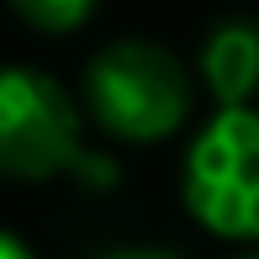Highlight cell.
Returning <instances> with one entry per match:
<instances>
[{
	"label": "cell",
	"mask_w": 259,
	"mask_h": 259,
	"mask_svg": "<svg viewBox=\"0 0 259 259\" xmlns=\"http://www.w3.org/2000/svg\"><path fill=\"white\" fill-rule=\"evenodd\" d=\"M201 79L217 106H254L259 96V21H217L201 42Z\"/></svg>",
	"instance_id": "obj_4"
},
{
	"label": "cell",
	"mask_w": 259,
	"mask_h": 259,
	"mask_svg": "<svg viewBox=\"0 0 259 259\" xmlns=\"http://www.w3.org/2000/svg\"><path fill=\"white\" fill-rule=\"evenodd\" d=\"M85 111L116 143H164L191 116V74L148 37H122L85 64Z\"/></svg>",
	"instance_id": "obj_1"
},
{
	"label": "cell",
	"mask_w": 259,
	"mask_h": 259,
	"mask_svg": "<svg viewBox=\"0 0 259 259\" xmlns=\"http://www.w3.org/2000/svg\"><path fill=\"white\" fill-rule=\"evenodd\" d=\"M233 259H259V243H249V249H243V254H233Z\"/></svg>",
	"instance_id": "obj_8"
},
{
	"label": "cell",
	"mask_w": 259,
	"mask_h": 259,
	"mask_svg": "<svg viewBox=\"0 0 259 259\" xmlns=\"http://www.w3.org/2000/svg\"><path fill=\"white\" fill-rule=\"evenodd\" d=\"M85 159L79 106L53 74L27 64L0 69V175L6 180H58Z\"/></svg>",
	"instance_id": "obj_3"
},
{
	"label": "cell",
	"mask_w": 259,
	"mask_h": 259,
	"mask_svg": "<svg viewBox=\"0 0 259 259\" xmlns=\"http://www.w3.org/2000/svg\"><path fill=\"white\" fill-rule=\"evenodd\" d=\"M101 259H175V254H164V249H111Z\"/></svg>",
	"instance_id": "obj_7"
},
{
	"label": "cell",
	"mask_w": 259,
	"mask_h": 259,
	"mask_svg": "<svg viewBox=\"0 0 259 259\" xmlns=\"http://www.w3.org/2000/svg\"><path fill=\"white\" fill-rule=\"evenodd\" d=\"M0 259H37V254H32L27 243L16 238V233H6V228H0Z\"/></svg>",
	"instance_id": "obj_6"
},
{
	"label": "cell",
	"mask_w": 259,
	"mask_h": 259,
	"mask_svg": "<svg viewBox=\"0 0 259 259\" xmlns=\"http://www.w3.org/2000/svg\"><path fill=\"white\" fill-rule=\"evenodd\" d=\"M32 32H48V37H64V32H79L90 16H96L101 0H6Z\"/></svg>",
	"instance_id": "obj_5"
},
{
	"label": "cell",
	"mask_w": 259,
	"mask_h": 259,
	"mask_svg": "<svg viewBox=\"0 0 259 259\" xmlns=\"http://www.w3.org/2000/svg\"><path fill=\"white\" fill-rule=\"evenodd\" d=\"M180 201L206 233L259 243V106H217L185 148Z\"/></svg>",
	"instance_id": "obj_2"
}]
</instances>
